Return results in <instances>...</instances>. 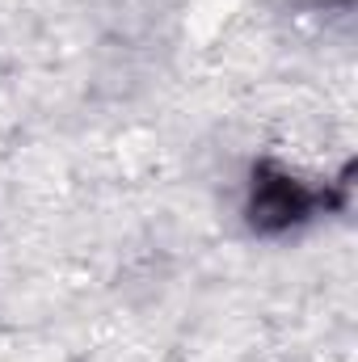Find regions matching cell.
<instances>
[{"instance_id": "cell-1", "label": "cell", "mask_w": 358, "mask_h": 362, "mask_svg": "<svg viewBox=\"0 0 358 362\" xmlns=\"http://www.w3.org/2000/svg\"><path fill=\"white\" fill-rule=\"evenodd\" d=\"M312 202L316 198L295 177H287L278 169H262L258 185H253V198H249V223L258 232H282V228L299 223L312 211Z\"/></svg>"}]
</instances>
